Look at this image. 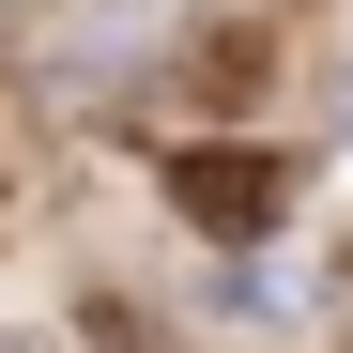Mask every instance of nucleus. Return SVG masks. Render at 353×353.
Masks as SVG:
<instances>
[{
    "instance_id": "obj_1",
    "label": "nucleus",
    "mask_w": 353,
    "mask_h": 353,
    "mask_svg": "<svg viewBox=\"0 0 353 353\" xmlns=\"http://www.w3.org/2000/svg\"><path fill=\"white\" fill-rule=\"evenodd\" d=\"M169 200H185L200 230H261V215H276V154H185Z\"/></svg>"
},
{
    "instance_id": "obj_2",
    "label": "nucleus",
    "mask_w": 353,
    "mask_h": 353,
    "mask_svg": "<svg viewBox=\"0 0 353 353\" xmlns=\"http://www.w3.org/2000/svg\"><path fill=\"white\" fill-rule=\"evenodd\" d=\"M0 353H62V338H46V323H0Z\"/></svg>"
},
{
    "instance_id": "obj_3",
    "label": "nucleus",
    "mask_w": 353,
    "mask_h": 353,
    "mask_svg": "<svg viewBox=\"0 0 353 353\" xmlns=\"http://www.w3.org/2000/svg\"><path fill=\"white\" fill-rule=\"evenodd\" d=\"M323 307H338V323H353V246H338V276H323Z\"/></svg>"
},
{
    "instance_id": "obj_4",
    "label": "nucleus",
    "mask_w": 353,
    "mask_h": 353,
    "mask_svg": "<svg viewBox=\"0 0 353 353\" xmlns=\"http://www.w3.org/2000/svg\"><path fill=\"white\" fill-rule=\"evenodd\" d=\"M338 139H353V62H338Z\"/></svg>"
},
{
    "instance_id": "obj_5",
    "label": "nucleus",
    "mask_w": 353,
    "mask_h": 353,
    "mask_svg": "<svg viewBox=\"0 0 353 353\" xmlns=\"http://www.w3.org/2000/svg\"><path fill=\"white\" fill-rule=\"evenodd\" d=\"M0 200H16V185H0Z\"/></svg>"
}]
</instances>
